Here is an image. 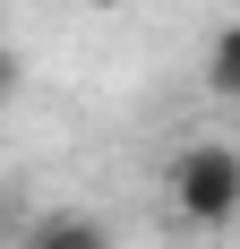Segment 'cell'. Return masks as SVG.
Wrapping results in <instances>:
<instances>
[{
	"label": "cell",
	"instance_id": "cell-4",
	"mask_svg": "<svg viewBox=\"0 0 240 249\" xmlns=\"http://www.w3.org/2000/svg\"><path fill=\"white\" fill-rule=\"evenodd\" d=\"M17 232L26 224H17V206H9V189H0V249H17Z\"/></svg>",
	"mask_w": 240,
	"mask_h": 249
},
{
	"label": "cell",
	"instance_id": "cell-1",
	"mask_svg": "<svg viewBox=\"0 0 240 249\" xmlns=\"http://www.w3.org/2000/svg\"><path fill=\"white\" fill-rule=\"evenodd\" d=\"M171 206L197 232H232L240 224V146L232 138H189L171 155Z\"/></svg>",
	"mask_w": 240,
	"mask_h": 249
},
{
	"label": "cell",
	"instance_id": "cell-3",
	"mask_svg": "<svg viewBox=\"0 0 240 249\" xmlns=\"http://www.w3.org/2000/svg\"><path fill=\"white\" fill-rule=\"evenodd\" d=\"M206 95L240 103V18H223L215 35H206Z\"/></svg>",
	"mask_w": 240,
	"mask_h": 249
},
{
	"label": "cell",
	"instance_id": "cell-5",
	"mask_svg": "<svg viewBox=\"0 0 240 249\" xmlns=\"http://www.w3.org/2000/svg\"><path fill=\"white\" fill-rule=\"evenodd\" d=\"M17 95V52H0V103Z\"/></svg>",
	"mask_w": 240,
	"mask_h": 249
},
{
	"label": "cell",
	"instance_id": "cell-2",
	"mask_svg": "<svg viewBox=\"0 0 240 249\" xmlns=\"http://www.w3.org/2000/svg\"><path fill=\"white\" fill-rule=\"evenodd\" d=\"M17 249H112V224H95L86 206H43L17 232Z\"/></svg>",
	"mask_w": 240,
	"mask_h": 249
}]
</instances>
